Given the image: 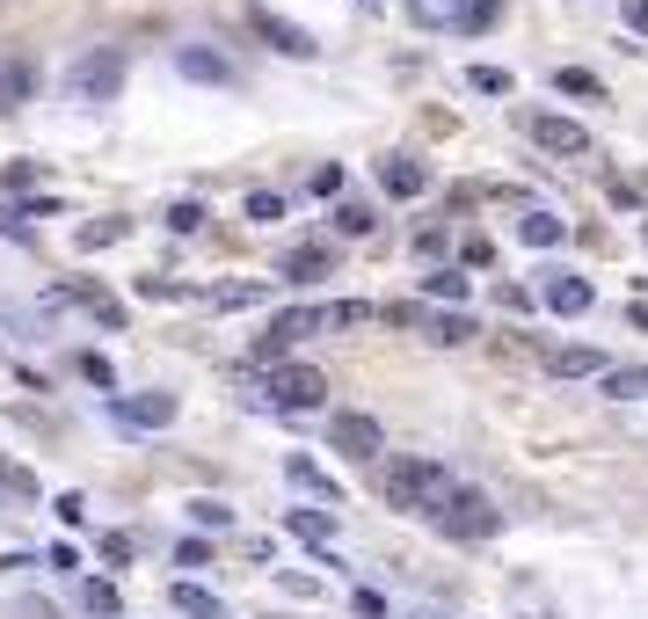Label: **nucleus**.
I'll use <instances>...</instances> for the list:
<instances>
[{
    "mask_svg": "<svg viewBox=\"0 0 648 619\" xmlns=\"http://www.w3.org/2000/svg\"><path fill=\"white\" fill-rule=\"evenodd\" d=\"M386 495H394L401 511H430V517H438L445 503L459 495V481L445 474L438 460H394V474H386Z\"/></svg>",
    "mask_w": 648,
    "mask_h": 619,
    "instance_id": "1",
    "label": "nucleus"
},
{
    "mask_svg": "<svg viewBox=\"0 0 648 619\" xmlns=\"http://www.w3.org/2000/svg\"><path fill=\"white\" fill-rule=\"evenodd\" d=\"M328 328V306H284V314H270V328L255 336V357L248 365H292V343L321 336Z\"/></svg>",
    "mask_w": 648,
    "mask_h": 619,
    "instance_id": "2",
    "label": "nucleus"
},
{
    "mask_svg": "<svg viewBox=\"0 0 648 619\" xmlns=\"http://www.w3.org/2000/svg\"><path fill=\"white\" fill-rule=\"evenodd\" d=\"M124 66H132V59H124L117 44H95V52H81V59L66 66L73 103H109V95L124 88Z\"/></svg>",
    "mask_w": 648,
    "mask_h": 619,
    "instance_id": "3",
    "label": "nucleus"
},
{
    "mask_svg": "<svg viewBox=\"0 0 648 619\" xmlns=\"http://www.w3.org/2000/svg\"><path fill=\"white\" fill-rule=\"evenodd\" d=\"M438 532L445 539H495V532H503V511H495L481 489H459L452 503L438 511Z\"/></svg>",
    "mask_w": 648,
    "mask_h": 619,
    "instance_id": "4",
    "label": "nucleus"
},
{
    "mask_svg": "<svg viewBox=\"0 0 648 619\" xmlns=\"http://www.w3.org/2000/svg\"><path fill=\"white\" fill-rule=\"evenodd\" d=\"M263 401L306 416V408L328 401V371H321V365H278V371H270V387H263Z\"/></svg>",
    "mask_w": 648,
    "mask_h": 619,
    "instance_id": "5",
    "label": "nucleus"
},
{
    "mask_svg": "<svg viewBox=\"0 0 648 619\" xmlns=\"http://www.w3.org/2000/svg\"><path fill=\"white\" fill-rule=\"evenodd\" d=\"M328 438H335V452H343V460H379V452H386L379 416H365V408H343V416L328 423Z\"/></svg>",
    "mask_w": 648,
    "mask_h": 619,
    "instance_id": "6",
    "label": "nucleus"
},
{
    "mask_svg": "<svg viewBox=\"0 0 648 619\" xmlns=\"http://www.w3.org/2000/svg\"><path fill=\"white\" fill-rule=\"evenodd\" d=\"M525 132H532V146H546V154H561V160H583V154H590V132H583L576 117H561V109L525 117Z\"/></svg>",
    "mask_w": 648,
    "mask_h": 619,
    "instance_id": "7",
    "label": "nucleus"
},
{
    "mask_svg": "<svg viewBox=\"0 0 648 619\" xmlns=\"http://www.w3.org/2000/svg\"><path fill=\"white\" fill-rule=\"evenodd\" d=\"M109 416L132 430H168L176 423V394H109Z\"/></svg>",
    "mask_w": 648,
    "mask_h": 619,
    "instance_id": "8",
    "label": "nucleus"
},
{
    "mask_svg": "<svg viewBox=\"0 0 648 619\" xmlns=\"http://www.w3.org/2000/svg\"><path fill=\"white\" fill-rule=\"evenodd\" d=\"M248 30L263 36L270 52H284V59H314V52H321V44H314V36H306V30H299V22L270 15V8H248Z\"/></svg>",
    "mask_w": 648,
    "mask_h": 619,
    "instance_id": "9",
    "label": "nucleus"
},
{
    "mask_svg": "<svg viewBox=\"0 0 648 619\" xmlns=\"http://www.w3.org/2000/svg\"><path fill=\"white\" fill-rule=\"evenodd\" d=\"M176 73H182V81H205V88H227V81H233L227 52H211V44H182V52H176Z\"/></svg>",
    "mask_w": 648,
    "mask_h": 619,
    "instance_id": "10",
    "label": "nucleus"
},
{
    "mask_svg": "<svg viewBox=\"0 0 648 619\" xmlns=\"http://www.w3.org/2000/svg\"><path fill=\"white\" fill-rule=\"evenodd\" d=\"M379 190L386 197H422V190H430V168H422L416 154H386L379 160Z\"/></svg>",
    "mask_w": 648,
    "mask_h": 619,
    "instance_id": "11",
    "label": "nucleus"
},
{
    "mask_svg": "<svg viewBox=\"0 0 648 619\" xmlns=\"http://www.w3.org/2000/svg\"><path fill=\"white\" fill-rule=\"evenodd\" d=\"M52 300H73V306H88V314L103 321V328H124V300H109L103 284H88V277H73V284H59Z\"/></svg>",
    "mask_w": 648,
    "mask_h": 619,
    "instance_id": "12",
    "label": "nucleus"
},
{
    "mask_svg": "<svg viewBox=\"0 0 648 619\" xmlns=\"http://www.w3.org/2000/svg\"><path fill=\"white\" fill-rule=\"evenodd\" d=\"M284 474H292L306 495H321V503H343V481H335L321 460H306V452H284Z\"/></svg>",
    "mask_w": 648,
    "mask_h": 619,
    "instance_id": "13",
    "label": "nucleus"
},
{
    "mask_svg": "<svg viewBox=\"0 0 648 619\" xmlns=\"http://www.w3.org/2000/svg\"><path fill=\"white\" fill-rule=\"evenodd\" d=\"M546 371H554V379H590V371H605V357H597L590 343H554V350H546Z\"/></svg>",
    "mask_w": 648,
    "mask_h": 619,
    "instance_id": "14",
    "label": "nucleus"
},
{
    "mask_svg": "<svg viewBox=\"0 0 648 619\" xmlns=\"http://www.w3.org/2000/svg\"><path fill=\"white\" fill-rule=\"evenodd\" d=\"M278 277H292V284H314V277H335V255H328V248H284V263H278Z\"/></svg>",
    "mask_w": 648,
    "mask_h": 619,
    "instance_id": "15",
    "label": "nucleus"
},
{
    "mask_svg": "<svg viewBox=\"0 0 648 619\" xmlns=\"http://www.w3.org/2000/svg\"><path fill=\"white\" fill-rule=\"evenodd\" d=\"M590 300H597L590 277H561V270L546 277V306H554V314H590Z\"/></svg>",
    "mask_w": 648,
    "mask_h": 619,
    "instance_id": "16",
    "label": "nucleus"
},
{
    "mask_svg": "<svg viewBox=\"0 0 648 619\" xmlns=\"http://www.w3.org/2000/svg\"><path fill=\"white\" fill-rule=\"evenodd\" d=\"M408 22L416 30H459L467 22V0H408Z\"/></svg>",
    "mask_w": 648,
    "mask_h": 619,
    "instance_id": "17",
    "label": "nucleus"
},
{
    "mask_svg": "<svg viewBox=\"0 0 648 619\" xmlns=\"http://www.w3.org/2000/svg\"><path fill=\"white\" fill-rule=\"evenodd\" d=\"M36 95V66L30 59H8V66H0V109H22Z\"/></svg>",
    "mask_w": 648,
    "mask_h": 619,
    "instance_id": "18",
    "label": "nucleus"
},
{
    "mask_svg": "<svg viewBox=\"0 0 648 619\" xmlns=\"http://www.w3.org/2000/svg\"><path fill=\"white\" fill-rule=\"evenodd\" d=\"M518 241H532V248H561V241H568V219H554V212H525V219H518Z\"/></svg>",
    "mask_w": 648,
    "mask_h": 619,
    "instance_id": "19",
    "label": "nucleus"
},
{
    "mask_svg": "<svg viewBox=\"0 0 648 619\" xmlns=\"http://www.w3.org/2000/svg\"><path fill=\"white\" fill-rule=\"evenodd\" d=\"M284 532H299L306 547H328V539H335V517L328 511H284Z\"/></svg>",
    "mask_w": 648,
    "mask_h": 619,
    "instance_id": "20",
    "label": "nucleus"
},
{
    "mask_svg": "<svg viewBox=\"0 0 648 619\" xmlns=\"http://www.w3.org/2000/svg\"><path fill=\"white\" fill-rule=\"evenodd\" d=\"M168 605L190 612V619H227V605L211 598V590H197V584H176V590H168Z\"/></svg>",
    "mask_w": 648,
    "mask_h": 619,
    "instance_id": "21",
    "label": "nucleus"
},
{
    "mask_svg": "<svg viewBox=\"0 0 648 619\" xmlns=\"http://www.w3.org/2000/svg\"><path fill=\"white\" fill-rule=\"evenodd\" d=\"M605 394H613V401H641V394H648V365H619V371H605Z\"/></svg>",
    "mask_w": 648,
    "mask_h": 619,
    "instance_id": "22",
    "label": "nucleus"
},
{
    "mask_svg": "<svg viewBox=\"0 0 648 619\" xmlns=\"http://www.w3.org/2000/svg\"><path fill=\"white\" fill-rule=\"evenodd\" d=\"M554 88L561 95H583V103H605V81H597V73H583V66H561Z\"/></svg>",
    "mask_w": 648,
    "mask_h": 619,
    "instance_id": "23",
    "label": "nucleus"
},
{
    "mask_svg": "<svg viewBox=\"0 0 648 619\" xmlns=\"http://www.w3.org/2000/svg\"><path fill=\"white\" fill-rule=\"evenodd\" d=\"M335 227L351 233V241H365V233L379 227V212H372V204H357V197H343V204H335Z\"/></svg>",
    "mask_w": 648,
    "mask_h": 619,
    "instance_id": "24",
    "label": "nucleus"
},
{
    "mask_svg": "<svg viewBox=\"0 0 648 619\" xmlns=\"http://www.w3.org/2000/svg\"><path fill=\"white\" fill-rule=\"evenodd\" d=\"M255 300H263V284H255V277L219 284V292H211V306H219V314H241V306H255Z\"/></svg>",
    "mask_w": 648,
    "mask_h": 619,
    "instance_id": "25",
    "label": "nucleus"
},
{
    "mask_svg": "<svg viewBox=\"0 0 648 619\" xmlns=\"http://www.w3.org/2000/svg\"><path fill=\"white\" fill-rule=\"evenodd\" d=\"M0 489H8V495H22V503H36V495H44V489H36V474H30L22 460H0Z\"/></svg>",
    "mask_w": 648,
    "mask_h": 619,
    "instance_id": "26",
    "label": "nucleus"
},
{
    "mask_svg": "<svg viewBox=\"0 0 648 619\" xmlns=\"http://www.w3.org/2000/svg\"><path fill=\"white\" fill-rule=\"evenodd\" d=\"M81 605H88V612H103V619H117L124 612V590L117 584H81Z\"/></svg>",
    "mask_w": 648,
    "mask_h": 619,
    "instance_id": "27",
    "label": "nucleus"
},
{
    "mask_svg": "<svg viewBox=\"0 0 648 619\" xmlns=\"http://www.w3.org/2000/svg\"><path fill=\"white\" fill-rule=\"evenodd\" d=\"M241 212L255 219V227H278V219H284V197H278V190H248V204H241Z\"/></svg>",
    "mask_w": 648,
    "mask_h": 619,
    "instance_id": "28",
    "label": "nucleus"
},
{
    "mask_svg": "<svg viewBox=\"0 0 648 619\" xmlns=\"http://www.w3.org/2000/svg\"><path fill=\"white\" fill-rule=\"evenodd\" d=\"M73 241H81V248H109V241H124V219H88Z\"/></svg>",
    "mask_w": 648,
    "mask_h": 619,
    "instance_id": "29",
    "label": "nucleus"
},
{
    "mask_svg": "<svg viewBox=\"0 0 648 619\" xmlns=\"http://www.w3.org/2000/svg\"><path fill=\"white\" fill-rule=\"evenodd\" d=\"M190 517H197V525H205V532L233 525V511H227V503H219V495H197V503H190Z\"/></svg>",
    "mask_w": 648,
    "mask_h": 619,
    "instance_id": "30",
    "label": "nucleus"
},
{
    "mask_svg": "<svg viewBox=\"0 0 648 619\" xmlns=\"http://www.w3.org/2000/svg\"><path fill=\"white\" fill-rule=\"evenodd\" d=\"M365 321H372L365 300H335V306H328V328H365Z\"/></svg>",
    "mask_w": 648,
    "mask_h": 619,
    "instance_id": "31",
    "label": "nucleus"
},
{
    "mask_svg": "<svg viewBox=\"0 0 648 619\" xmlns=\"http://www.w3.org/2000/svg\"><path fill=\"white\" fill-rule=\"evenodd\" d=\"M467 336H473L467 314H438V321H430V343H467Z\"/></svg>",
    "mask_w": 648,
    "mask_h": 619,
    "instance_id": "32",
    "label": "nucleus"
},
{
    "mask_svg": "<svg viewBox=\"0 0 648 619\" xmlns=\"http://www.w3.org/2000/svg\"><path fill=\"white\" fill-rule=\"evenodd\" d=\"M422 292H430V300H467V277H459V270H430Z\"/></svg>",
    "mask_w": 648,
    "mask_h": 619,
    "instance_id": "33",
    "label": "nucleus"
},
{
    "mask_svg": "<svg viewBox=\"0 0 648 619\" xmlns=\"http://www.w3.org/2000/svg\"><path fill=\"white\" fill-rule=\"evenodd\" d=\"M495 15H503V0H467V22H459V30H467V36H481Z\"/></svg>",
    "mask_w": 648,
    "mask_h": 619,
    "instance_id": "34",
    "label": "nucleus"
},
{
    "mask_svg": "<svg viewBox=\"0 0 648 619\" xmlns=\"http://www.w3.org/2000/svg\"><path fill=\"white\" fill-rule=\"evenodd\" d=\"M197 227H205V204H190V197L168 204V233H197Z\"/></svg>",
    "mask_w": 648,
    "mask_h": 619,
    "instance_id": "35",
    "label": "nucleus"
},
{
    "mask_svg": "<svg viewBox=\"0 0 648 619\" xmlns=\"http://www.w3.org/2000/svg\"><path fill=\"white\" fill-rule=\"evenodd\" d=\"M81 379H88V387H103V394H117V371H109V357H81Z\"/></svg>",
    "mask_w": 648,
    "mask_h": 619,
    "instance_id": "36",
    "label": "nucleus"
},
{
    "mask_svg": "<svg viewBox=\"0 0 648 619\" xmlns=\"http://www.w3.org/2000/svg\"><path fill=\"white\" fill-rule=\"evenodd\" d=\"M467 81H473L481 95H510V73H503V66H473Z\"/></svg>",
    "mask_w": 648,
    "mask_h": 619,
    "instance_id": "37",
    "label": "nucleus"
},
{
    "mask_svg": "<svg viewBox=\"0 0 648 619\" xmlns=\"http://www.w3.org/2000/svg\"><path fill=\"white\" fill-rule=\"evenodd\" d=\"M139 300H182L176 277H139Z\"/></svg>",
    "mask_w": 648,
    "mask_h": 619,
    "instance_id": "38",
    "label": "nucleus"
},
{
    "mask_svg": "<svg viewBox=\"0 0 648 619\" xmlns=\"http://www.w3.org/2000/svg\"><path fill=\"white\" fill-rule=\"evenodd\" d=\"M103 562H132V532H103Z\"/></svg>",
    "mask_w": 648,
    "mask_h": 619,
    "instance_id": "39",
    "label": "nucleus"
},
{
    "mask_svg": "<svg viewBox=\"0 0 648 619\" xmlns=\"http://www.w3.org/2000/svg\"><path fill=\"white\" fill-rule=\"evenodd\" d=\"M176 562H182V568H205V562H211V539H182Z\"/></svg>",
    "mask_w": 648,
    "mask_h": 619,
    "instance_id": "40",
    "label": "nucleus"
},
{
    "mask_svg": "<svg viewBox=\"0 0 648 619\" xmlns=\"http://www.w3.org/2000/svg\"><path fill=\"white\" fill-rule=\"evenodd\" d=\"M351 605H357V619H386V598H379V590H357Z\"/></svg>",
    "mask_w": 648,
    "mask_h": 619,
    "instance_id": "41",
    "label": "nucleus"
},
{
    "mask_svg": "<svg viewBox=\"0 0 648 619\" xmlns=\"http://www.w3.org/2000/svg\"><path fill=\"white\" fill-rule=\"evenodd\" d=\"M627 30H641V36H648V0H627Z\"/></svg>",
    "mask_w": 648,
    "mask_h": 619,
    "instance_id": "42",
    "label": "nucleus"
},
{
    "mask_svg": "<svg viewBox=\"0 0 648 619\" xmlns=\"http://www.w3.org/2000/svg\"><path fill=\"white\" fill-rule=\"evenodd\" d=\"M357 8H365V15H372V8H379V0H357Z\"/></svg>",
    "mask_w": 648,
    "mask_h": 619,
    "instance_id": "43",
    "label": "nucleus"
}]
</instances>
